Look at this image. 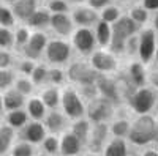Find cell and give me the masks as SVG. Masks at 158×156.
<instances>
[{
  "instance_id": "1",
  "label": "cell",
  "mask_w": 158,
  "mask_h": 156,
  "mask_svg": "<svg viewBox=\"0 0 158 156\" xmlns=\"http://www.w3.org/2000/svg\"><path fill=\"white\" fill-rule=\"evenodd\" d=\"M128 142L135 147H147L149 144L158 142V122L152 114L138 115L131 122Z\"/></svg>"
},
{
  "instance_id": "2",
  "label": "cell",
  "mask_w": 158,
  "mask_h": 156,
  "mask_svg": "<svg viewBox=\"0 0 158 156\" xmlns=\"http://www.w3.org/2000/svg\"><path fill=\"white\" fill-rule=\"evenodd\" d=\"M141 29H142L141 25L136 24L128 14H123L115 24H112V40H111V44L108 49L117 57L123 55L128 38L138 35L141 32Z\"/></svg>"
},
{
  "instance_id": "3",
  "label": "cell",
  "mask_w": 158,
  "mask_h": 156,
  "mask_svg": "<svg viewBox=\"0 0 158 156\" xmlns=\"http://www.w3.org/2000/svg\"><path fill=\"white\" fill-rule=\"evenodd\" d=\"M128 109L136 115H147L152 114L158 104V90L152 88L150 85L135 88L133 93L127 98Z\"/></svg>"
},
{
  "instance_id": "4",
  "label": "cell",
  "mask_w": 158,
  "mask_h": 156,
  "mask_svg": "<svg viewBox=\"0 0 158 156\" xmlns=\"http://www.w3.org/2000/svg\"><path fill=\"white\" fill-rule=\"evenodd\" d=\"M62 112L68 117L70 120L82 118L87 114V102L79 93L76 87H62V102H60Z\"/></svg>"
},
{
  "instance_id": "5",
  "label": "cell",
  "mask_w": 158,
  "mask_h": 156,
  "mask_svg": "<svg viewBox=\"0 0 158 156\" xmlns=\"http://www.w3.org/2000/svg\"><path fill=\"white\" fill-rule=\"evenodd\" d=\"M73 46L67 38H52L49 40L46 50H44V60L51 66H68L73 55Z\"/></svg>"
},
{
  "instance_id": "6",
  "label": "cell",
  "mask_w": 158,
  "mask_h": 156,
  "mask_svg": "<svg viewBox=\"0 0 158 156\" xmlns=\"http://www.w3.org/2000/svg\"><path fill=\"white\" fill-rule=\"evenodd\" d=\"M67 76H68V81L76 87H84V85L97 84L100 73H97L92 68L90 62L76 60V62H70V65L67 66Z\"/></svg>"
},
{
  "instance_id": "7",
  "label": "cell",
  "mask_w": 158,
  "mask_h": 156,
  "mask_svg": "<svg viewBox=\"0 0 158 156\" xmlns=\"http://www.w3.org/2000/svg\"><path fill=\"white\" fill-rule=\"evenodd\" d=\"M70 43L81 57H90L98 49L94 29L89 27H76L73 35L70 36Z\"/></svg>"
},
{
  "instance_id": "8",
  "label": "cell",
  "mask_w": 158,
  "mask_h": 156,
  "mask_svg": "<svg viewBox=\"0 0 158 156\" xmlns=\"http://www.w3.org/2000/svg\"><path fill=\"white\" fill-rule=\"evenodd\" d=\"M115 104L106 98L97 96L87 102V114L85 117L92 123H108L115 112Z\"/></svg>"
},
{
  "instance_id": "9",
  "label": "cell",
  "mask_w": 158,
  "mask_h": 156,
  "mask_svg": "<svg viewBox=\"0 0 158 156\" xmlns=\"http://www.w3.org/2000/svg\"><path fill=\"white\" fill-rule=\"evenodd\" d=\"M156 32L153 27H142L139 32V47H138V60L144 65H150L155 62L156 52Z\"/></svg>"
},
{
  "instance_id": "10",
  "label": "cell",
  "mask_w": 158,
  "mask_h": 156,
  "mask_svg": "<svg viewBox=\"0 0 158 156\" xmlns=\"http://www.w3.org/2000/svg\"><path fill=\"white\" fill-rule=\"evenodd\" d=\"M89 62L100 74H114L118 70V58L109 49H97L89 57Z\"/></svg>"
},
{
  "instance_id": "11",
  "label": "cell",
  "mask_w": 158,
  "mask_h": 156,
  "mask_svg": "<svg viewBox=\"0 0 158 156\" xmlns=\"http://www.w3.org/2000/svg\"><path fill=\"white\" fill-rule=\"evenodd\" d=\"M49 40L51 38L46 35V32L32 30L30 40H29L27 46L21 50V55L25 58H30L33 62H41V58H44V50H46Z\"/></svg>"
},
{
  "instance_id": "12",
  "label": "cell",
  "mask_w": 158,
  "mask_h": 156,
  "mask_svg": "<svg viewBox=\"0 0 158 156\" xmlns=\"http://www.w3.org/2000/svg\"><path fill=\"white\" fill-rule=\"evenodd\" d=\"M95 85H97V90H98V95L101 98L109 99L111 102L115 104V106L123 102L120 92H118V87H117V81H115V77H112V74H100Z\"/></svg>"
},
{
  "instance_id": "13",
  "label": "cell",
  "mask_w": 158,
  "mask_h": 156,
  "mask_svg": "<svg viewBox=\"0 0 158 156\" xmlns=\"http://www.w3.org/2000/svg\"><path fill=\"white\" fill-rule=\"evenodd\" d=\"M109 125L108 123H94L92 125V131L90 137L87 142V151H94V153H103L104 147H106L108 140H109Z\"/></svg>"
},
{
  "instance_id": "14",
  "label": "cell",
  "mask_w": 158,
  "mask_h": 156,
  "mask_svg": "<svg viewBox=\"0 0 158 156\" xmlns=\"http://www.w3.org/2000/svg\"><path fill=\"white\" fill-rule=\"evenodd\" d=\"M71 19L76 27H89L94 29L95 24L100 21V13L94 8H90L87 3L85 5H77L71 8Z\"/></svg>"
},
{
  "instance_id": "15",
  "label": "cell",
  "mask_w": 158,
  "mask_h": 156,
  "mask_svg": "<svg viewBox=\"0 0 158 156\" xmlns=\"http://www.w3.org/2000/svg\"><path fill=\"white\" fill-rule=\"evenodd\" d=\"M70 13H59V14H52L51 16L49 30L54 33L57 38H68V36L73 35L76 25H74V22L71 19Z\"/></svg>"
},
{
  "instance_id": "16",
  "label": "cell",
  "mask_w": 158,
  "mask_h": 156,
  "mask_svg": "<svg viewBox=\"0 0 158 156\" xmlns=\"http://www.w3.org/2000/svg\"><path fill=\"white\" fill-rule=\"evenodd\" d=\"M48 129L44 126L43 122L38 120H30L22 129H19V137L21 140H25L32 145H41V142L44 140V137L48 136Z\"/></svg>"
},
{
  "instance_id": "17",
  "label": "cell",
  "mask_w": 158,
  "mask_h": 156,
  "mask_svg": "<svg viewBox=\"0 0 158 156\" xmlns=\"http://www.w3.org/2000/svg\"><path fill=\"white\" fill-rule=\"evenodd\" d=\"M46 129L49 134H56V136H62L65 131H68L70 128V118L65 115L62 110L56 109V110H49L48 115L43 120Z\"/></svg>"
},
{
  "instance_id": "18",
  "label": "cell",
  "mask_w": 158,
  "mask_h": 156,
  "mask_svg": "<svg viewBox=\"0 0 158 156\" xmlns=\"http://www.w3.org/2000/svg\"><path fill=\"white\" fill-rule=\"evenodd\" d=\"M147 65H144L142 62L139 60H133L128 63V66L125 70V74L128 77V81L131 82L135 88H139V87H146L149 85V71H147Z\"/></svg>"
},
{
  "instance_id": "19",
  "label": "cell",
  "mask_w": 158,
  "mask_h": 156,
  "mask_svg": "<svg viewBox=\"0 0 158 156\" xmlns=\"http://www.w3.org/2000/svg\"><path fill=\"white\" fill-rule=\"evenodd\" d=\"M41 6V0H18L11 5L13 13L18 19L19 24H25L29 21V18L33 13Z\"/></svg>"
},
{
  "instance_id": "20",
  "label": "cell",
  "mask_w": 158,
  "mask_h": 156,
  "mask_svg": "<svg viewBox=\"0 0 158 156\" xmlns=\"http://www.w3.org/2000/svg\"><path fill=\"white\" fill-rule=\"evenodd\" d=\"M82 148H84V144L70 129L60 136V154L62 156H77L82 153Z\"/></svg>"
},
{
  "instance_id": "21",
  "label": "cell",
  "mask_w": 158,
  "mask_h": 156,
  "mask_svg": "<svg viewBox=\"0 0 158 156\" xmlns=\"http://www.w3.org/2000/svg\"><path fill=\"white\" fill-rule=\"evenodd\" d=\"M51 16H52V13L46 6H40L29 18V21L25 22V25H27L30 30H41V32H44V30L49 29Z\"/></svg>"
},
{
  "instance_id": "22",
  "label": "cell",
  "mask_w": 158,
  "mask_h": 156,
  "mask_svg": "<svg viewBox=\"0 0 158 156\" xmlns=\"http://www.w3.org/2000/svg\"><path fill=\"white\" fill-rule=\"evenodd\" d=\"M62 87H56V85H44L41 87L40 92V98L43 99V102L46 104V107L49 110H56L60 107L62 102Z\"/></svg>"
},
{
  "instance_id": "23",
  "label": "cell",
  "mask_w": 158,
  "mask_h": 156,
  "mask_svg": "<svg viewBox=\"0 0 158 156\" xmlns=\"http://www.w3.org/2000/svg\"><path fill=\"white\" fill-rule=\"evenodd\" d=\"M25 110H27L30 120H38V122H43L44 117L48 115L49 109L46 107V104L43 102V99L38 96H29L27 102H25Z\"/></svg>"
},
{
  "instance_id": "24",
  "label": "cell",
  "mask_w": 158,
  "mask_h": 156,
  "mask_svg": "<svg viewBox=\"0 0 158 156\" xmlns=\"http://www.w3.org/2000/svg\"><path fill=\"white\" fill-rule=\"evenodd\" d=\"M2 93H3V107H5V112L25 107L27 96H24L21 92H18L15 87L5 90V92H2Z\"/></svg>"
},
{
  "instance_id": "25",
  "label": "cell",
  "mask_w": 158,
  "mask_h": 156,
  "mask_svg": "<svg viewBox=\"0 0 158 156\" xmlns=\"http://www.w3.org/2000/svg\"><path fill=\"white\" fill-rule=\"evenodd\" d=\"M92 123L87 117H82V118H77V120H73L71 125H70V131L82 142L84 147L87 145L89 142V137H90V131H92Z\"/></svg>"
},
{
  "instance_id": "26",
  "label": "cell",
  "mask_w": 158,
  "mask_h": 156,
  "mask_svg": "<svg viewBox=\"0 0 158 156\" xmlns=\"http://www.w3.org/2000/svg\"><path fill=\"white\" fill-rule=\"evenodd\" d=\"M94 33H95V38H97L98 47L100 49H108L109 44H111V40H112V25L100 19L94 27Z\"/></svg>"
},
{
  "instance_id": "27",
  "label": "cell",
  "mask_w": 158,
  "mask_h": 156,
  "mask_svg": "<svg viewBox=\"0 0 158 156\" xmlns=\"http://www.w3.org/2000/svg\"><path fill=\"white\" fill-rule=\"evenodd\" d=\"M128 154H130L128 142L127 139H122V137L109 139L103 150V156H128Z\"/></svg>"
},
{
  "instance_id": "28",
  "label": "cell",
  "mask_w": 158,
  "mask_h": 156,
  "mask_svg": "<svg viewBox=\"0 0 158 156\" xmlns=\"http://www.w3.org/2000/svg\"><path fill=\"white\" fill-rule=\"evenodd\" d=\"M29 122H30V117H29L27 110H25V107L5 112V123L10 125L13 129H16V131L22 129Z\"/></svg>"
},
{
  "instance_id": "29",
  "label": "cell",
  "mask_w": 158,
  "mask_h": 156,
  "mask_svg": "<svg viewBox=\"0 0 158 156\" xmlns=\"http://www.w3.org/2000/svg\"><path fill=\"white\" fill-rule=\"evenodd\" d=\"M15 136H16V129H13L6 123L0 125V156H3L6 151L11 150Z\"/></svg>"
},
{
  "instance_id": "30",
  "label": "cell",
  "mask_w": 158,
  "mask_h": 156,
  "mask_svg": "<svg viewBox=\"0 0 158 156\" xmlns=\"http://www.w3.org/2000/svg\"><path fill=\"white\" fill-rule=\"evenodd\" d=\"M32 30L27 27L25 24H18L15 27V50H18L21 54V50L27 46L29 40H30Z\"/></svg>"
},
{
  "instance_id": "31",
  "label": "cell",
  "mask_w": 158,
  "mask_h": 156,
  "mask_svg": "<svg viewBox=\"0 0 158 156\" xmlns=\"http://www.w3.org/2000/svg\"><path fill=\"white\" fill-rule=\"evenodd\" d=\"M131 129V122L128 118H115L109 125V133L112 137H122L127 139Z\"/></svg>"
},
{
  "instance_id": "32",
  "label": "cell",
  "mask_w": 158,
  "mask_h": 156,
  "mask_svg": "<svg viewBox=\"0 0 158 156\" xmlns=\"http://www.w3.org/2000/svg\"><path fill=\"white\" fill-rule=\"evenodd\" d=\"M48 76H49V65L38 62L33 73L30 74V79L35 84V87H44L48 85Z\"/></svg>"
},
{
  "instance_id": "33",
  "label": "cell",
  "mask_w": 158,
  "mask_h": 156,
  "mask_svg": "<svg viewBox=\"0 0 158 156\" xmlns=\"http://www.w3.org/2000/svg\"><path fill=\"white\" fill-rule=\"evenodd\" d=\"M68 81L67 70L65 66H51L49 65V76H48V85L63 87Z\"/></svg>"
},
{
  "instance_id": "34",
  "label": "cell",
  "mask_w": 158,
  "mask_h": 156,
  "mask_svg": "<svg viewBox=\"0 0 158 156\" xmlns=\"http://www.w3.org/2000/svg\"><path fill=\"white\" fill-rule=\"evenodd\" d=\"M18 19L13 13L11 5L6 3H0V27H8V29H15L18 25Z\"/></svg>"
},
{
  "instance_id": "35",
  "label": "cell",
  "mask_w": 158,
  "mask_h": 156,
  "mask_svg": "<svg viewBox=\"0 0 158 156\" xmlns=\"http://www.w3.org/2000/svg\"><path fill=\"white\" fill-rule=\"evenodd\" d=\"M128 16L133 19L136 24H139L141 27H146V24L150 19V11H147L146 8L142 6V3H139V5H133L128 10Z\"/></svg>"
},
{
  "instance_id": "36",
  "label": "cell",
  "mask_w": 158,
  "mask_h": 156,
  "mask_svg": "<svg viewBox=\"0 0 158 156\" xmlns=\"http://www.w3.org/2000/svg\"><path fill=\"white\" fill-rule=\"evenodd\" d=\"M41 148H43L44 154H48V156L60 154V137L56 134H48L44 137V140L41 142Z\"/></svg>"
},
{
  "instance_id": "37",
  "label": "cell",
  "mask_w": 158,
  "mask_h": 156,
  "mask_svg": "<svg viewBox=\"0 0 158 156\" xmlns=\"http://www.w3.org/2000/svg\"><path fill=\"white\" fill-rule=\"evenodd\" d=\"M122 16H123V14H122V10L118 8L117 5H114V3L108 5L106 8H103V10L100 11V19L104 21V22H108V24H111V25L115 24Z\"/></svg>"
},
{
  "instance_id": "38",
  "label": "cell",
  "mask_w": 158,
  "mask_h": 156,
  "mask_svg": "<svg viewBox=\"0 0 158 156\" xmlns=\"http://www.w3.org/2000/svg\"><path fill=\"white\" fill-rule=\"evenodd\" d=\"M13 87H15L18 92H21L24 96H27V98L33 95L35 88H36L30 77H27V76H19V74H18L16 81H15V85H13Z\"/></svg>"
},
{
  "instance_id": "39",
  "label": "cell",
  "mask_w": 158,
  "mask_h": 156,
  "mask_svg": "<svg viewBox=\"0 0 158 156\" xmlns=\"http://www.w3.org/2000/svg\"><path fill=\"white\" fill-rule=\"evenodd\" d=\"M18 77V73L15 68H3L0 70V92H5V90L11 88L15 85V81Z\"/></svg>"
},
{
  "instance_id": "40",
  "label": "cell",
  "mask_w": 158,
  "mask_h": 156,
  "mask_svg": "<svg viewBox=\"0 0 158 156\" xmlns=\"http://www.w3.org/2000/svg\"><path fill=\"white\" fill-rule=\"evenodd\" d=\"M0 49H15V29L0 27Z\"/></svg>"
},
{
  "instance_id": "41",
  "label": "cell",
  "mask_w": 158,
  "mask_h": 156,
  "mask_svg": "<svg viewBox=\"0 0 158 156\" xmlns=\"http://www.w3.org/2000/svg\"><path fill=\"white\" fill-rule=\"evenodd\" d=\"M36 63H38V62H33V60H30V58L22 57L21 60H16L15 70H16V73H18L19 76H27V77H30V74L33 73V70H35V66H36Z\"/></svg>"
},
{
  "instance_id": "42",
  "label": "cell",
  "mask_w": 158,
  "mask_h": 156,
  "mask_svg": "<svg viewBox=\"0 0 158 156\" xmlns=\"http://www.w3.org/2000/svg\"><path fill=\"white\" fill-rule=\"evenodd\" d=\"M10 153H11V156H33L35 150H33L32 144H29L25 140H19L16 144H13Z\"/></svg>"
},
{
  "instance_id": "43",
  "label": "cell",
  "mask_w": 158,
  "mask_h": 156,
  "mask_svg": "<svg viewBox=\"0 0 158 156\" xmlns=\"http://www.w3.org/2000/svg\"><path fill=\"white\" fill-rule=\"evenodd\" d=\"M44 6L52 13V14H59V13H70L71 5L67 0H51V2L44 3Z\"/></svg>"
},
{
  "instance_id": "44",
  "label": "cell",
  "mask_w": 158,
  "mask_h": 156,
  "mask_svg": "<svg viewBox=\"0 0 158 156\" xmlns=\"http://www.w3.org/2000/svg\"><path fill=\"white\" fill-rule=\"evenodd\" d=\"M16 58H15V52L8 50V49H0V70L3 68H15Z\"/></svg>"
},
{
  "instance_id": "45",
  "label": "cell",
  "mask_w": 158,
  "mask_h": 156,
  "mask_svg": "<svg viewBox=\"0 0 158 156\" xmlns=\"http://www.w3.org/2000/svg\"><path fill=\"white\" fill-rule=\"evenodd\" d=\"M138 47H139V33L128 38L127 46H125V54L130 57H138Z\"/></svg>"
},
{
  "instance_id": "46",
  "label": "cell",
  "mask_w": 158,
  "mask_h": 156,
  "mask_svg": "<svg viewBox=\"0 0 158 156\" xmlns=\"http://www.w3.org/2000/svg\"><path fill=\"white\" fill-rule=\"evenodd\" d=\"M114 2V0H87V5L90 6V8H94V10H97L98 13L103 10V8H106L108 5H111Z\"/></svg>"
},
{
  "instance_id": "47",
  "label": "cell",
  "mask_w": 158,
  "mask_h": 156,
  "mask_svg": "<svg viewBox=\"0 0 158 156\" xmlns=\"http://www.w3.org/2000/svg\"><path fill=\"white\" fill-rule=\"evenodd\" d=\"M152 88L158 90V66L149 71V82H147Z\"/></svg>"
},
{
  "instance_id": "48",
  "label": "cell",
  "mask_w": 158,
  "mask_h": 156,
  "mask_svg": "<svg viewBox=\"0 0 158 156\" xmlns=\"http://www.w3.org/2000/svg\"><path fill=\"white\" fill-rule=\"evenodd\" d=\"M141 3L150 13H156L158 11V0H141Z\"/></svg>"
},
{
  "instance_id": "49",
  "label": "cell",
  "mask_w": 158,
  "mask_h": 156,
  "mask_svg": "<svg viewBox=\"0 0 158 156\" xmlns=\"http://www.w3.org/2000/svg\"><path fill=\"white\" fill-rule=\"evenodd\" d=\"M152 27H153V30L158 33V11L153 14V18H152Z\"/></svg>"
},
{
  "instance_id": "50",
  "label": "cell",
  "mask_w": 158,
  "mask_h": 156,
  "mask_svg": "<svg viewBox=\"0 0 158 156\" xmlns=\"http://www.w3.org/2000/svg\"><path fill=\"white\" fill-rule=\"evenodd\" d=\"M67 2H68L71 6H77V5H85L87 0H67Z\"/></svg>"
},
{
  "instance_id": "51",
  "label": "cell",
  "mask_w": 158,
  "mask_h": 156,
  "mask_svg": "<svg viewBox=\"0 0 158 156\" xmlns=\"http://www.w3.org/2000/svg\"><path fill=\"white\" fill-rule=\"evenodd\" d=\"M142 156H158V151L152 150V148H147L146 151H142Z\"/></svg>"
},
{
  "instance_id": "52",
  "label": "cell",
  "mask_w": 158,
  "mask_h": 156,
  "mask_svg": "<svg viewBox=\"0 0 158 156\" xmlns=\"http://www.w3.org/2000/svg\"><path fill=\"white\" fill-rule=\"evenodd\" d=\"M5 112V107H3V93L0 92V115H3Z\"/></svg>"
},
{
  "instance_id": "53",
  "label": "cell",
  "mask_w": 158,
  "mask_h": 156,
  "mask_svg": "<svg viewBox=\"0 0 158 156\" xmlns=\"http://www.w3.org/2000/svg\"><path fill=\"white\" fill-rule=\"evenodd\" d=\"M84 156H103V153H94V151H87Z\"/></svg>"
},
{
  "instance_id": "54",
  "label": "cell",
  "mask_w": 158,
  "mask_h": 156,
  "mask_svg": "<svg viewBox=\"0 0 158 156\" xmlns=\"http://www.w3.org/2000/svg\"><path fill=\"white\" fill-rule=\"evenodd\" d=\"M15 2H18V0H2V3H6V5H13Z\"/></svg>"
},
{
  "instance_id": "55",
  "label": "cell",
  "mask_w": 158,
  "mask_h": 156,
  "mask_svg": "<svg viewBox=\"0 0 158 156\" xmlns=\"http://www.w3.org/2000/svg\"><path fill=\"white\" fill-rule=\"evenodd\" d=\"M128 156H142V153H131V151H130Z\"/></svg>"
},
{
  "instance_id": "56",
  "label": "cell",
  "mask_w": 158,
  "mask_h": 156,
  "mask_svg": "<svg viewBox=\"0 0 158 156\" xmlns=\"http://www.w3.org/2000/svg\"><path fill=\"white\" fill-rule=\"evenodd\" d=\"M155 62L158 63V44H156V52H155Z\"/></svg>"
},
{
  "instance_id": "57",
  "label": "cell",
  "mask_w": 158,
  "mask_h": 156,
  "mask_svg": "<svg viewBox=\"0 0 158 156\" xmlns=\"http://www.w3.org/2000/svg\"><path fill=\"white\" fill-rule=\"evenodd\" d=\"M117 2H120V3H127V2H131V0H117Z\"/></svg>"
},
{
  "instance_id": "58",
  "label": "cell",
  "mask_w": 158,
  "mask_h": 156,
  "mask_svg": "<svg viewBox=\"0 0 158 156\" xmlns=\"http://www.w3.org/2000/svg\"><path fill=\"white\" fill-rule=\"evenodd\" d=\"M33 156H48V154H44V153H43V154H33Z\"/></svg>"
},
{
  "instance_id": "59",
  "label": "cell",
  "mask_w": 158,
  "mask_h": 156,
  "mask_svg": "<svg viewBox=\"0 0 158 156\" xmlns=\"http://www.w3.org/2000/svg\"><path fill=\"white\" fill-rule=\"evenodd\" d=\"M41 2H44V3H48V2H51V0H41Z\"/></svg>"
},
{
  "instance_id": "60",
  "label": "cell",
  "mask_w": 158,
  "mask_h": 156,
  "mask_svg": "<svg viewBox=\"0 0 158 156\" xmlns=\"http://www.w3.org/2000/svg\"><path fill=\"white\" fill-rule=\"evenodd\" d=\"M0 3H2V0H0Z\"/></svg>"
}]
</instances>
